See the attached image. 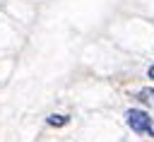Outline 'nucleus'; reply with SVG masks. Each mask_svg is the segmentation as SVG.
Returning <instances> with one entry per match:
<instances>
[{
    "label": "nucleus",
    "instance_id": "obj_2",
    "mask_svg": "<svg viewBox=\"0 0 154 142\" xmlns=\"http://www.w3.org/2000/svg\"><path fill=\"white\" fill-rule=\"evenodd\" d=\"M46 123H48V125H53V128H60V125H65V123H67V116L53 113V116H48V118H46Z\"/></svg>",
    "mask_w": 154,
    "mask_h": 142
},
{
    "label": "nucleus",
    "instance_id": "obj_4",
    "mask_svg": "<svg viewBox=\"0 0 154 142\" xmlns=\"http://www.w3.org/2000/svg\"><path fill=\"white\" fill-rule=\"evenodd\" d=\"M147 77H149V79H154V65H152V67L147 70Z\"/></svg>",
    "mask_w": 154,
    "mask_h": 142
},
{
    "label": "nucleus",
    "instance_id": "obj_3",
    "mask_svg": "<svg viewBox=\"0 0 154 142\" xmlns=\"http://www.w3.org/2000/svg\"><path fill=\"white\" fill-rule=\"evenodd\" d=\"M137 99H142V101H149V103H154V89H142V91L137 94Z\"/></svg>",
    "mask_w": 154,
    "mask_h": 142
},
{
    "label": "nucleus",
    "instance_id": "obj_1",
    "mask_svg": "<svg viewBox=\"0 0 154 142\" xmlns=\"http://www.w3.org/2000/svg\"><path fill=\"white\" fill-rule=\"evenodd\" d=\"M125 123L132 132L137 135H147V137H154V125H152V116L142 108H128L125 111Z\"/></svg>",
    "mask_w": 154,
    "mask_h": 142
}]
</instances>
